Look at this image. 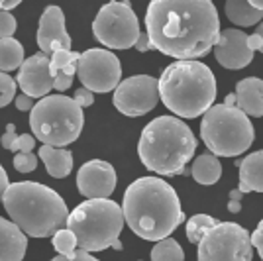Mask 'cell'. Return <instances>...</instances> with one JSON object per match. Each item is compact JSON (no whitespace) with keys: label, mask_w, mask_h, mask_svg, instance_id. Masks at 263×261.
I'll return each mask as SVG.
<instances>
[{"label":"cell","mask_w":263,"mask_h":261,"mask_svg":"<svg viewBox=\"0 0 263 261\" xmlns=\"http://www.w3.org/2000/svg\"><path fill=\"white\" fill-rule=\"evenodd\" d=\"M73 100L77 102L81 108H87V106H92V102H95V95L88 90V88H79L77 92H75V97H73Z\"/></svg>","instance_id":"32"},{"label":"cell","mask_w":263,"mask_h":261,"mask_svg":"<svg viewBox=\"0 0 263 261\" xmlns=\"http://www.w3.org/2000/svg\"><path fill=\"white\" fill-rule=\"evenodd\" d=\"M67 228L77 238L83 251H102L112 248L124 228L122 207L110 198L85 200L67 218Z\"/></svg>","instance_id":"6"},{"label":"cell","mask_w":263,"mask_h":261,"mask_svg":"<svg viewBox=\"0 0 263 261\" xmlns=\"http://www.w3.org/2000/svg\"><path fill=\"white\" fill-rule=\"evenodd\" d=\"M216 226V220L209 214H197V216L189 218L186 222V239L191 244H198L200 239L204 238V234L209 232L210 228Z\"/></svg>","instance_id":"26"},{"label":"cell","mask_w":263,"mask_h":261,"mask_svg":"<svg viewBox=\"0 0 263 261\" xmlns=\"http://www.w3.org/2000/svg\"><path fill=\"white\" fill-rule=\"evenodd\" d=\"M35 40H37V47L45 55L71 47V35L65 30V16L59 6H47L44 10Z\"/></svg>","instance_id":"15"},{"label":"cell","mask_w":263,"mask_h":261,"mask_svg":"<svg viewBox=\"0 0 263 261\" xmlns=\"http://www.w3.org/2000/svg\"><path fill=\"white\" fill-rule=\"evenodd\" d=\"M112 102L124 116H143L159 102V83L152 75H136L120 81Z\"/></svg>","instance_id":"12"},{"label":"cell","mask_w":263,"mask_h":261,"mask_svg":"<svg viewBox=\"0 0 263 261\" xmlns=\"http://www.w3.org/2000/svg\"><path fill=\"white\" fill-rule=\"evenodd\" d=\"M0 143H2L4 150H10V152L32 153V150L35 147V138L30 136V134L18 136V134H16V126H14V124H8V126H6V132H4L2 138H0Z\"/></svg>","instance_id":"24"},{"label":"cell","mask_w":263,"mask_h":261,"mask_svg":"<svg viewBox=\"0 0 263 261\" xmlns=\"http://www.w3.org/2000/svg\"><path fill=\"white\" fill-rule=\"evenodd\" d=\"M252 234L234 222H216L198 241V261H252Z\"/></svg>","instance_id":"10"},{"label":"cell","mask_w":263,"mask_h":261,"mask_svg":"<svg viewBox=\"0 0 263 261\" xmlns=\"http://www.w3.org/2000/svg\"><path fill=\"white\" fill-rule=\"evenodd\" d=\"M200 138L212 155L236 157L253 143V126L238 106L214 104L202 114Z\"/></svg>","instance_id":"8"},{"label":"cell","mask_w":263,"mask_h":261,"mask_svg":"<svg viewBox=\"0 0 263 261\" xmlns=\"http://www.w3.org/2000/svg\"><path fill=\"white\" fill-rule=\"evenodd\" d=\"M248 47H250L252 51H259V49H261V38H259L257 33L248 35Z\"/></svg>","instance_id":"40"},{"label":"cell","mask_w":263,"mask_h":261,"mask_svg":"<svg viewBox=\"0 0 263 261\" xmlns=\"http://www.w3.org/2000/svg\"><path fill=\"white\" fill-rule=\"evenodd\" d=\"M224 104L226 106H236V95H228L226 100H224Z\"/></svg>","instance_id":"42"},{"label":"cell","mask_w":263,"mask_h":261,"mask_svg":"<svg viewBox=\"0 0 263 261\" xmlns=\"http://www.w3.org/2000/svg\"><path fill=\"white\" fill-rule=\"evenodd\" d=\"M53 248L59 255H71L77 251V238L69 228H61L53 234Z\"/></svg>","instance_id":"28"},{"label":"cell","mask_w":263,"mask_h":261,"mask_svg":"<svg viewBox=\"0 0 263 261\" xmlns=\"http://www.w3.org/2000/svg\"><path fill=\"white\" fill-rule=\"evenodd\" d=\"M79 57H81V53L71 51V49H59V51L51 53V57H49V71H51V77L55 79V75L61 73V71H65L67 67L77 65Z\"/></svg>","instance_id":"27"},{"label":"cell","mask_w":263,"mask_h":261,"mask_svg":"<svg viewBox=\"0 0 263 261\" xmlns=\"http://www.w3.org/2000/svg\"><path fill=\"white\" fill-rule=\"evenodd\" d=\"M37 167V157L33 153H16L14 155V169L18 173H32Z\"/></svg>","instance_id":"30"},{"label":"cell","mask_w":263,"mask_h":261,"mask_svg":"<svg viewBox=\"0 0 263 261\" xmlns=\"http://www.w3.org/2000/svg\"><path fill=\"white\" fill-rule=\"evenodd\" d=\"M16 98V81L8 73L0 71V108L8 106Z\"/></svg>","instance_id":"29"},{"label":"cell","mask_w":263,"mask_h":261,"mask_svg":"<svg viewBox=\"0 0 263 261\" xmlns=\"http://www.w3.org/2000/svg\"><path fill=\"white\" fill-rule=\"evenodd\" d=\"M241 193L238 191V189H234L230 193V202H228V210H230L232 214H238L241 210Z\"/></svg>","instance_id":"37"},{"label":"cell","mask_w":263,"mask_h":261,"mask_svg":"<svg viewBox=\"0 0 263 261\" xmlns=\"http://www.w3.org/2000/svg\"><path fill=\"white\" fill-rule=\"evenodd\" d=\"M124 222L142 239L161 241L169 238L186 218L175 189L159 177H140L122 200Z\"/></svg>","instance_id":"2"},{"label":"cell","mask_w":263,"mask_h":261,"mask_svg":"<svg viewBox=\"0 0 263 261\" xmlns=\"http://www.w3.org/2000/svg\"><path fill=\"white\" fill-rule=\"evenodd\" d=\"M252 246L257 250V253H259V257L263 259V220L257 224V228H255V232L252 234Z\"/></svg>","instance_id":"35"},{"label":"cell","mask_w":263,"mask_h":261,"mask_svg":"<svg viewBox=\"0 0 263 261\" xmlns=\"http://www.w3.org/2000/svg\"><path fill=\"white\" fill-rule=\"evenodd\" d=\"M8 187H10V183H8V175H6V171H4V167L0 165V200H2V196H4V193H6Z\"/></svg>","instance_id":"39"},{"label":"cell","mask_w":263,"mask_h":261,"mask_svg":"<svg viewBox=\"0 0 263 261\" xmlns=\"http://www.w3.org/2000/svg\"><path fill=\"white\" fill-rule=\"evenodd\" d=\"M197 138L183 120L159 116L142 130L138 155L142 163L165 177L186 173V163L195 157Z\"/></svg>","instance_id":"4"},{"label":"cell","mask_w":263,"mask_h":261,"mask_svg":"<svg viewBox=\"0 0 263 261\" xmlns=\"http://www.w3.org/2000/svg\"><path fill=\"white\" fill-rule=\"evenodd\" d=\"M51 261H99L95 255H90L88 251H83L79 250L75 251V253H71V255H57V257H53Z\"/></svg>","instance_id":"33"},{"label":"cell","mask_w":263,"mask_h":261,"mask_svg":"<svg viewBox=\"0 0 263 261\" xmlns=\"http://www.w3.org/2000/svg\"><path fill=\"white\" fill-rule=\"evenodd\" d=\"M14 102H16V108L22 110V112H28V110L32 112L33 106H35V104H33V98H30L28 95H24V92L22 95H16Z\"/></svg>","instance_id":"36"},{"label":"cell","mask_w":263,"mask_h":261,"mask_svg":"<svg viewBox=\"0 0 263 261\" xmlns=\"http://www.w3.org/2000/svg\"><path fill=\"white\" fill-rule=\"evenodd\" d=\"M83 126V108L65 95H49L42 98L30 112V128L33 138L51 147H65L77 142Z\"/></svg>","instance_id":"7"},{"label":"cell","mask_w":263,"mask_h":261,"mask_svg":"<svg viewBox=\"0 0 263 261\" xmlns=\"http://www.w3.org/2000/svg\"><path fill=\"white\" fill-rule=\"evenodd\" d=\"M73 85V77L67 75V73H57L53 79V88L55 90H59V92H63V90H67V88Z\"/></svg>","instance_id":"34"},{"label":"cell","mask_w":263,"mask_h":261,"mask_svg":"<svg viewBox=\"0 0 263 261\" xmlns=\"http://www.w3.org/2000/svg\"><path fill=\"white\" fill-rule=\"evenodd\" d=\"M10 220L32 238H47L67 226V204L53 189L33 181L10 183L2 196Z\"/></svg>","instance_id":"3"},{"label":"cell","mask_w":263,"mask_h":261,"mask_svg":"<svg viewBox=\"0 0 263 261\" xmlns=\"http://www.w3.org/2000/svg\"><path fill=\"white\" fill-rule=\"evenodd\" d=\"M14 32H16V18L10 12L0 10V40L12 38Z\"/></svg>","instance_id":"31"},{"label":"cell","mask_w":263,"mask_h":261,"mask_svg":"<svg viewBox=\"0 0 263 261\" xmlns=\"http://www.w3.org/2000/svg\"><path fill=\"white\" fill-rule=\"evenodd\" d=\"M24 61H26L24 59V47L18 40H14V38L0 40V71L2 73L20 69Z\"/></svg>","instance_id":"23"},{"label":"cell","mask_w":263,"mask_h":261,"mask_svg":"<svg viewBox=\"0 0 263 261\" xmlns=\"http://www.w3.org/2000/svg\"><path fill=\"white\" fill-rule=\"evenodd\" d=\"M40 157L44 161L47 173L55 179H63L71 173L73 169V153L65 147H51V145H42L40 147Z\"/></svg>","instance_id":"20"},{"label":"cell","mask_w":263,"mask_h":261,"mask_svg":"<svg viewBox=\"0 0 263 261\" xmlns=\"http://www.w3.org/2000/svg\"><path fill=\"white\" fill-rule=\"evenodd\" d=\"M236 106L246 116H263V81L257 77H246L236 85Z\"/></svg>","instance_id":"18"},{"label":"cell","mask_w":263,"mask_h":261,"mask_svg":"<svg viewBox=\"0 0 263 261\" xmlns=\"http://www.w3.org/2000/svg\"><path fill=\"white\" fill-rule=\"evenodd\" d=\"M92 33L104 47L128 49L136 47L140 38V22L130 2H110L99 10Z\"/></svg>","instance_id":"9"},{"label":"cell","mask_w":263,"mask_h":261,"mask_svg":"<svg viewBox=\"0 0 263 261\" xmlns=\"http://www.w3.org/2000/svg\"><path fill=\"white\" fill-rule=\"evenodd\" d=\"M16 85L22 88L24 95L30 98L49 97V90L53 88V77L49 71V57L45 53H35L28 57L18 69Z\"/></svg>","instance_id":"14"},{"label":"cell","mask_w":263,"mask_h":261,"mask_svg":"<svg viewBox=\"0 0 263 261\" xmlns=\"http://www.w3.org/2000/svg\"><path fill=\"white\" fill-rule=\"evenodd\" d=\"M224 10H226L228 20L241 26V28L255 26L263 18V12L255 10L248 0H228L226 6H224Z\"/></svg>","instance_id":"22"},{"label":"cell","mask_w":263,"mask_h":261,"mask_svg":"<svg viewBox=\"0 0 263 261\" xmlns=\"http://www.w3.org/2000/svg\"><path fill=\"white\" fill-rule=\"evenodd\" d=\"M152 261H185L183 248L173 238L157 241L152 250Z\"/></svg>","instance_id":"25"},{"label":"cell","mask_w":263,"mask_h":261,"mask_svg":"<svg viewBox=\"0 0 263 261\" xmlns=\"http://www.w3.org/2000/svg\"><path fill=\"white\" fill-rule=\"evenodd\" d=\"M214 57L226 69H243L252 63L253 51L248 47V35L241 30H224L214 45Z\"/></svg>","instance_id":"16"},{"label":"cell","mask_w":263,"mask_h":261,"mask_svg":"<svg viewBox=\"0 0 263 261\" xmlns=\"http://www.w3.org/2000/svg\"><path fill=\"white\" fill-rule=\"evenodd\" d=\"M28 250V236L12 220L0 216V261H22Z\"/></svg>","instance_id":"17"},{"label":"cell","mask_w":263,"mask_h":261,"mask_svg":"<svg viewBox=\"0 0 263 261\" xmlns=\"http://www.w3.org/2000/svg\"><path fill=\"white\" fill-rule=\"evenodd\" d=\"M145 28L152 47L177 61L204 57L220 38L218 12L209 0H154Z\"/></svg>","instance_id":"1"},{"label":"cell","mask_w":263,"mask_h":261,"mask_svg":"<svg viewBox=\"0 0 263 261\" xmlns=\"http://www.w3.org/2000/svg\"><path fill=\"white\" fill-rule=\"evenodd\" d=\"M77 77L90 92L116 90L122 79L120 59L110 49H87L79 57Z\"/></svg>","instance_id":"11"},{"label":"cell","mask_w":263,"mask_h":261,"mask_svg":"<svg viewBox=\"0 0 263 261\" xmlns=\"http://www.w3.org/2000/svg\"><path fill=\"white\" fill-rule=\"evenodd\" d=\"M255 33H257V35L261 38V49H259V51L263 53V22L259 24V26H257V30H255Z\"/></svg>","instance_id":"43"},{"label":"cell","mask_w":263,"mask_h":261,"mask_svg":"<svg viewBox=\"0 0 263 261\" xmlns=\"http://www.w3.org/2000/svg\"><path fill=\"white\" fill-rule=\"evenodd\" d=\"M0 10H2V2H0Z\"/></svg>","instance_id":"45"},{"label":"cell","mask_w":263,"mask_h":261,"mask_svg":"<svg viewBox=\"0 0 263 261\" xmlns=\"http://www.w3.org/2000/svg\"><path fill=\"white\" fill-rule=\"evenodd\" d=\"M112 248H114V250H122V241H120V239H118V241H116Z\"/></svg>","instance_id":"44"},{"label":"cell","mask_w":263,"mask_h":261,"mask_svg":"<svg viewBox=\"0 0 263 261\" xmlns=\"http://www.w3.org/2000/svg\"><path fill=\"white\" fill-rule=\"evenodd\" d=\"M116 183H118V177L114 167L100 159L87 161L77 173L79 193L87 196L88 200L108 198L116 191Z\"/></svg>","instance_id":"13"},{"label":"cell","mask_w":263,"mask_h":261,"mask_svg":"<svg viewBox=\"0 0 263 261\" xmlns=\"http://www.w3.org/2000/svg\"><path fill=\"white\" fill-rule=\"evenodd\" d=\"M191 175L198 185H214L218 183L220 175H222V165L216 155L204 153L195 159V163L191 167Z\"/></svg>","instance_id":"21"},{"label":"cell","mask_w":263,"mask_h":261,"mask_svg":"<svg viewBox=\"0 0 263 261\" xmlns=\"http://www.w3.org/2000/svg\"><path fill=\"white\" fill-rule=\"evenodd\" d=\"M136 49H138V51H147V49H154V47H152V42H149V38H147V32L140 33L138 44H136Z\"/></svg>","instance_id":"38"},{"label":"cell","mask_w":263,"mask_h":261,"mask_svg":"<svg viewBox=\"0 0 263 261\" xmlns=\"http://www.w3.org/2000/svg\"><path fill=\"white\" fill-rule=\"evenodd\" d=\"M240 169V185L238 191L246 193H263V150L250 153L248 157L236 161Z\"/></svg>","instance_id":"19"},{"label":"cell","mask_w":263,"mask_h":261,"mask_svg":"<svg viewBox=\"0 0 263 261\" xmlns=\"http://www.w3.org/2000/svg\"><path fill=\"white\" fill-rule=\"evenodd\" d=\"M16 6H20V2H2V10L4 12H10Z\"/></svg>","instance_id":"41"},{"label":"cell","mask_w":263,"mask_h":261,"mask_svg":"<svg viewBox=\"0 0 263 261\" xmlns=\"http://www.w3.org/2000/svg\"><path fill=\"white\" fill-rule=\"evenodd\" d=\"M157 83L159 98L181 118H197L214 106L216 79L204 63L175 61L161 73Z\"/></svg>","instance_id":"5"}]
</instances>
